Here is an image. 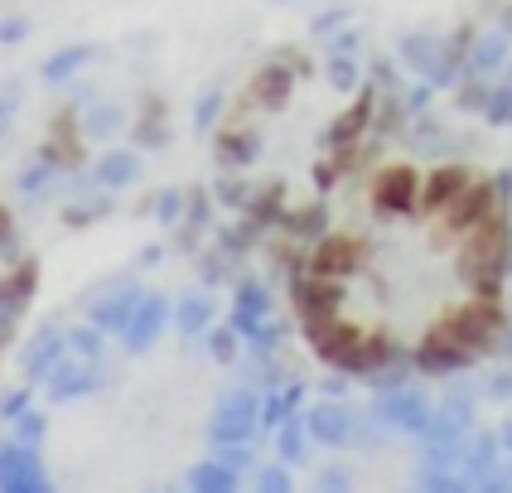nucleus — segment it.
Returning <instances> with one entry per match:
<instances>
[{
    "mask_svg": "<svg viewBox=\"0 0 512 493\" xmlns=\"http://www.w3.org/2000/svg\"><path fill=\"white\" fill-rule=\"evenodd\" d=\"M503 25H508V29H512V5H508V15H503Z\"/></svg>",
    "mask_w": 512,
    "mask_h": 493,
    "instance_id": "423d86ee",
    "label": "nucleus"
},
{
    "mask_svg": "<svg viewBox=\"0 0 512 493\" xmlns=\"http://www.w3.org/2000/svg\"><path fill=\"white\" fill-rule=\"evenodd\" d=\"M208 411L199 358L160 353L73 406L49 435V464L68 493H160L199 455Z\"/></svg>",
    "mask_w": 512,
    "mask_h": 493,
    "instance_id": "f03ea898",
    "label": "nucleus"
},
{
    "mask_svg": "<svg viewBox=\"0 0 512 493\" xmlns=\"http://www.w3.org/2000/svg\"><path fill=\"white\" fill-rule=\"evenodd\" d=\"M34 286H39L34 247H29L25 228L15 223V213L0 208V358L10 353L29 305H34Z\"/></svg>",
    "mask_w": 512,
    "mask_h": 493,
    "instance_id": "7ed1b4c3",
    "label": "nucleus"
},
{
    "mask_svg": "<svg viewBox=\"0 0 512 493\" xmlns=\"http://www.w3.org/2000/svg\"><path fill=\"white\" fill-rule=\"evenodd\" d=\"M503 440H508V450H512V426H508V431H503Z\"/></svg>",
    "mask_w": 512,
    "mask_h": 493,
    "instance_id": "0eeeda50",
    "label": "nucleus"
},
{
    "mask_svg": "<svg viewBox=\"0 0 512 493\" xmlns=\"http://www.w3.org/2000/svg\"><path fill=\"white\" fill-rule=\"evenodd\" d=\"M334 25H343V10H329V15H324V20L314 25V34H329Z\"/></svg>",
    "mask_w": 512,
    "mask_h": 493,
    "instance_id": "39448f33",
    "label": "nucleus"
},
{
    "mask_svg": "<svg viewBox=\"0 0 512 493\" xmlns=\"http://www.w3.org/2000/svg\"><path fill=\"white\" fill-rule=\"evenodd\" d=\"M421 179L406 160L382 165L358 208H334L290 257L300 334L339 373L450 377L503 334L512 174L474 179L450 208H430Z\"/></svg>",
    "mask_w": 512,
    "mask_h": 493,
    "instance_id": "f257e3e1",
    "label": "nucleus"
},
{
    "mask_svg": "<svg viewBox=\"0 0 512 493\" xmlns=\"http://www.w3.org/2000/svg\"><path fill=\"white\" fill-rule=\"evenodd\" d=\"M503 58H508V34H479L474 54H469V68L474 73H493V68H503Z\"/></svg>",
    "mask_w": 512,
    "mask_h": 493,
    "instance_id": "20e7f679",
    "label": "nucleus"
}]
</instances>
